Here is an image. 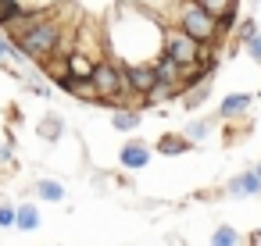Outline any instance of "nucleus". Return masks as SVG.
Instances as JSON below:
<instances>
[{
  "label": "nucleus",
  "instance_id": "16",
  "mask_svg": "<svg viewBox=\"0 0 261 246\" xmlns=\"http://www.w3.org/2000/svg\"><path fill=\"white\" fill-rule=\"evenodd\" d=\"M111 125H115L118 132H133V129L140 125V111H133V107H118L115 118H111Z\"/></svg>",
  "mask_w": 261,
  "mask_h": 246
},
{
  "label": "nucleus",
  "instance_id": "21",
  "mask_svg": "<svg viewBox=\"0 0 261 246\" xmlns=\"http://www.w3.org/2000/svg\"><path fill=\"white\" fill-rule=\"evenodd\" d=\"M22 15V4L18 0H0V25H8L11 18H18Z\"/></svg>",
  "mask_w": 261,
  "mask_h": 246
},
{
  "label": "nucleus",
  "instance_id": "3",
  "mask_svg": "<svg viewBox=\"0 0 261 246\" xmlns=\"http://www.w3.org/2000/svg\"><path fill=\"white\" fill-rule=\"evenodd\" d=\"M161 50H165L168 57H175L182 68H186V65H197V61H200V54H204V47H200L193 36H186L182 29H168V33H165V47H161Z\"/></svg>",
  "mask_w": 261,
  "mask_h": 246
},
{
  "label": "nucleus",
  "instance_id": "7",
  "mask_svg": "<svg viewBox=\"0 0 261 246\" xmlns=\"http://www.w3.org/2000/svg\"><path fill=\"white\" fill-rule=\"evenodd\" d=\"M43 22H47V11H22V15H18V18H11L4 29H8L11 36H18V40H22L25 33H33V29H36V25H43Z\"/></svg>",
  "mask_w": 261,
  "mask_h": 246
},
{
  "label": "nucleus",
  "instance_id": "28",
  "mask_svg": "<svg viewBox=\"0 0 261 246\" xmlns=\"http://www.w3.org/2000/svg\"><path fill=\"white\" fill-rule=\"evenodd\" d=\"M254 171H257V178H261V161H257V168H254Z\"/></svg>",
  "mask_w": 261,
  "mask_h": 246
},
{
  "label": "nucleus",
  "instance_id": "10",
  "mask_svg": "<svg viewBox=\"0 0 261 246\" xmlns=\"http://www.w3.org/2000/svg\"><path fill=\"white\" fill-rule=\"evenodd\" d=\"M250 93H229L225 100H222V107H218V118H240L247 107H250Z\"/></svg>",
  "mask_w": 261,
  "mask_h": 246
},
{
  "label": "nucleus",
  "instance_id": "5",
  "mask_svg": "<svg viewBox=\"0 0 261 246\" xmlns=\"http://www.w3.org/2000/svg\"><path fill=\"white\" fill-rule=\"evenodd\" d=\"M118 161H122V168L140 171V168H147V164H150V146H147V143H140V139H133V143H125V146H122Z\"/></svg>",
  "mask_w": 261,
  "mask_h": 246
},
{
  "label": "nucleus",
  "instance_id": "25",
  "mask_svg": "<svg viewBox=\"0 0 261 246\" xmlns=\"http://www.w3.org/2000/svg\"><path fill=\"white\" fill-rule=\"evenodd\" d=\"M247 54H250L254 61H261V33H257V36H254V40L247 43Z\"/></svg>",
  "mask_w": 261,
  "mask_h": 246
},
{
  "label": "nucleus",
  "instance_id": "27",
  "mask_svg": "<svg viewBox=\"0 0 261 246\" xmlns=\"http://www.w3.org/2000/svg\"><path fill=\"white\" fill-rule=\"evenodd\" d=\"M168 246H182V239H179V235H172V239H168Z\"/></svg>",
  "mask_w": 261,
  "mask_h": 246
},
{
  "label": "nucleus",
  "instance_id": "24",
  "mask_svg": "<svg viewBox=\"0 0 261 246\" xmlns=\"http://www.w3.org/2000/svg\"><path fill=\"white\" fill-rule=\"evenodd\" d=\"M15 161V146L8 139H0V164H11Z\"/></svg>",
  "mask_w": 261,
  "mask_h": 246
},
{
  "label": "nucleus",
  "instance_id": "19",
  "mask_svg": "<svg viewBox=\"0 0 261 246\" xmlns=\"http://www.w3.org/2000/svg\"><path fill=\"white\" fill-rule=\"evenodd\" d=\"M197 4H200L211 18H222V15H229V11H232V0H197Z\"/></svg>",
  "mask_w": 261,
  "mask_h": 246
},
{
  "label": "nucleus",
  "instance_id": "6",
  "mask_svg": "<svg viewBox=\"0 0 261 246\" xmlns=\"http://www.w3.org/2000/svg\"><path fill=\"white\" fill-rule=\"evenodd\" d=\"M93 68H97V61H90L83 50H72V54L65 57V72H68L75 82H90V79H93Z\"/></svg>",
  "mask_w": 261,
  "mask_h": 246
},
{
  "label": "nucleus",
  "instance_id": "15",
  "mask_svg": "<svg viewBox=\"0 0 261 246\" xmlns=\"http://www.w3.org/2000/svg\"><path fill=\"white\" fill-rule=\"evenodd\" d=\"M207 93H211V79H204V82H197V86L182 89V104L193 111V107H200V104L207 100Z\"/></svg>",
  "mask_w": 261,
  "mask_h": 246
},
{
  "label": "nucleus",
  "instance_id": "26",
  "mask_svg": "<svg viewBox=\"0 0 261 246\" xmlns=\"http://www.w3.org/2000/svg\"><path fill=\"white\" fill-rule=\"evenodd\" d=\"M8 54H11V43H8V40H4V36H0V61H4V57H8Z\"/></svg>",
  "mask_w": 261,
  "mask_h": 246
},
{
  "label": "nucleus",
  "instance_id": "13",
  "mask_svg": "<svg viewBox=\"0 0 261 246\" xmlns=\"http://www.w3.org/2000/svg\"><path fill=\"white\" fill-rule=\"evenodd\" d=\"M15 228H22V232H36V228H40V210H36V203H22V207H18Z\"/></svg>",
  "mask_w": 261,
  "mask_h": 246
},
{
  "label": "nucleus",
  "instance_id": "14",
  "mask_svg": "<svg viewBox=\"0 0 261 246\" xmlns=\"http://www.w3.org/2000/svg\"><path fill=\"white\" fill-rule=\"evenodd\" d=\"M36 132H40L47 143H58V139H61V132H65V121H61V114H54V111H50V114L40 121V129H36Z\"/></svg>",
  "mask_w": 261,
  "mask_h": 246
},
{
  "label": "nucleus",
  "instance_id": "17",
  "mask_svg": "<svg viewBox=\"0 0 261 246\" xmlns=\"http://www.w3.org/2000/svg\"><path fill=\"white\" fill-rule=\"evenodd\" d=\"M36 196H40V200L58 203V200H65V186H61V182H54V178H40V182H36Z\"/></svg>",
  "mask_w": 261,
  "mask_h": 246
},
{
  "label": "nucleus",
  "instance_id": "12",
  "mask_svg": "<svg viewBox=\"0 0 261 246\" xmlns=\"http://www.w3.org/2000/svg\"><path fill=\"white\" fill-rule=\"evenodd\" d=\"M179 93H182V86H175V82H158L140 104H143V107H150V104H165V100H172V97H179Z\"/></svg>",
  "mask_w": 261,
  "mask_h": 246
},
{
  "label": "nucleus",
  "instance_id": "18",
  "mask_svg": "<svg viewBox=\"0 0 261 246\" xmlns=\"http://www.w3.org/2000/svg\"><path fill=\"white\" fill-rule=\"evenodd\" d=\"M236 242H240V232L232 225H218L211 235V246H236Z\"/></svg>",
  "mask_w": 261,
  "mask_h": 246
},
{
  "label": "nucleus",
  "instance_id": "29",
  "mask_svg": "<svg viewBox=\"0 0 261 246\" xmlns=\"http://www.w3.org/2000/svg\"><path fill=\"white\" fill-rule=\"evenodd\" d=\"M257 196H261V193H257Z\"/></svg>",
  "mask_w": 261,
  "mask_h": 246
},
{
  "label": "nucleus",
  "instance_id": "9",
  "mask_svg": "<svg viewBox=\"0 0 261 246\" xmlns=\"http://www.w3.org/2000/svg\"><path fill=\"white\" fill-rule=\"evenodd\" d=\"M154 75H158V82H175V86H179V82H182V65L161 50V57L154 61Z\"/></svg>",
  "mask_w": 261,
  "mask_h": 246
},
{
  "label": "nucleus",
  "instance_id": "11",
  "mask_svg": "<svg viewBox=\"0 0 261 246\" xmlns=\"http://www.w3.org/2000/svg\"><path fill=\"white\" fill-rule=\"evenodd\" d=\"M186 150H190V139H186V136L165 132V136L158 139V153H165V157H179V153H186Z\"/></svg>",
  "mask_w": 261,
  "mask_h": 246
},
{
  "label": "nucleus",
  "instance_id": "2",
  "mask_svg": "<svg viewBox=\"0 0 261 246\" xmlns=\"http://www.w3.org/2000/svg\"><path fill=\"white\" fill-rule=\"evenodd\" d=\"M58 43H61V29H58V22H43V25H36L33 33H25L15 47L25 54V57H33V61H50L54 54H58Z\"/></svg>",
  "mask_w": 261,
  "mask_h": 246
},
{
  "label": "nucleus",
  "instance_id": "4",
  "mask_svg": "<svg viewBox=\"0 0 261 246\" xmlns=\"http://www.w3.org/2000/svg\"><path fill=\"white\" fill-rule=\"evenodd\" d=\"M122 72H125V86H129L133 93H140V97H147V93L158 86L154 65H129V68H122Z\"/></svg>",
  "mask_w": 261,
  "mask_h": 246
},
{
  "label": "nucleus",
  "instance_id": "1",
  "mask_svg": "<svg viewBox=\"0 0 261 246\" xmlns=\"http://www.w3.org/2000/svg\"><path fill=\"white\" fill-rule=\"evenodd\" d=\"M179 29H182L186 36H193L200 47L218 43V18H211V15L197 4V0H190V4L179 8Z\"/></svg>",
  "mask_w": 261,
  "mask_h": 246
},
{
  "label": "nucleus",
  "instance_id": "8",
  "mask_svg": "<svg viewBox=\"0 0 261 246\" xmlns=\"http://www.w3.org/2000/svg\"><path fill=\"white\" fill-rule=\"evenodd\" d=\"M225 193H229V196H257V193H261L257 171H240V175L225 186Z\"/></svg>",
  "mask_w": 261,
  "mask_h": 246
},
{
  "label": "nucleus",
  "instance_id": "20",
  "mask_svg": "<svg viewBox=\"0 0 261 246\" xmlns=\"http://www.w3.org/2000/svg\"><path fill=\"white\" fill-rule=\"evenodd\" d=\"M207 136H211V121H207V118H200V121H193V125L186 129V139H190V143H204Z\"/></svg>",
  "mask_w": 261,
  "mask_h": 246
},
{
  "label": "nucleus",
  "instance_id": "23",
  "mask_svg": "<svg viewBox=\"0 0 261 246\" xmlns=\"http://www.w3.org/2000/svg\"><path fill=\"white\" fill-rule=\"evenodd\" d=\"M236 36H240V43L247 47L254 36H257V25H254V18H247V22H240V29H236Z\"/></svg>",
  "mask_w": 261,
  "mask_h": 246
},
{
  "label": "nucleus",
  "instance_id": "22",
  "mask_svg": "<svg viewBox=\"0 0 261 246\" xmlns=\"http://www.w3.org/2000/svg\"><path fill=\"white\" fill-rule=\"evenodd\" d=\"M15 214H18V207H11L8 200H0V228H15Z\"/></svg>",
  "mask_w": 261,
  "mask_h": 246
}]
</instances>
